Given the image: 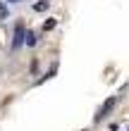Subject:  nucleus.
I'll use <instances>...</instances> for the list:
<instances>
[{"mask_svg": "<svg viewBox=\"0 0 129 131\" xmlns=\"http://www.w3.org/2000/svg\"><path fill=\"white\" fill-rule=\"evenodd\" d=\"M115 103H117V100H115V98H110V100H108V103H105V105L101 107V112H98V117H96V119H103V117H105V114H108V112L112 110V107H115Z\"/></svg>", "mask_w": 129, "mask_h": 131, "instance_id": "nucleus-2", "label": "nucleus"}, {"mask_svg": "<svg viewBox=\"0 0 129 131\" xmlns=\"http://www.w3.org/2000/svg\"><path fill=\"white\" fill-rule=\"evenodd\" d=\"M53 26H55V19H50V21H45V24H43V29H45V31H50Z\"/></svg>", "mask_w": 129, "mask_h": 131, "instance_id": "nucleus-4", "label": "nucleus"}, {"mask_svg": "<svg viewBox=\"0 0 129 131\" xmlns=\"http://www.w3.org/2000/svg\"><path fill=\"white\" fill-rule=\"evenodd\" d=\"M34 43H36V36L29 34V36H26V45H34Z\"/></svg>", "mask_w": 129, "mask_h": 131, "instance_id": "nucleus-5", "label": "nucleus"}, {"mask_svg": "<svg viewBox=\"0 0 129 131\" xmlns=\"http://www.w3.org/2000/svg\"><path fill=\"white\" fill-rule=\"evenodd\" d=\"M0 17H3V19H5V17H7V7H5V5H3V3H0Z\"/></svg>", "mask_w": 129, "mask_h": 131, "instance_id": "nucleus-6", "label": "nucleus"}, {"mask_svg": "<svg viewBox=\"0 0 129 131\" xmlns=\"http://www.w3.org/2000/svg\"><path fill=\"white\" fill-rule=\"evenodd\" d=\"M45 7H48V0H45V3H36V5H34V10H36V12H41V10H45Z\"/></svg>", "mask_w": 129, "mask_h": 131, "instance_id": "nucleus-3", "label": "nucleus"}, {"mask_svg": "<svg viewBox=\"0 0 129 131\" xmlns=\"http://www.w3.org/2000/svg\"><path fill=\"white\" fill-rule=\"evenodd\" d=\"M22 41H24V24H17V29H14V48H19Z\"/></svg>", "mask_w": 129, "mask_h": 131, "instance_id": "nucleus-1", "label": "nucleus"}]
</instances>
